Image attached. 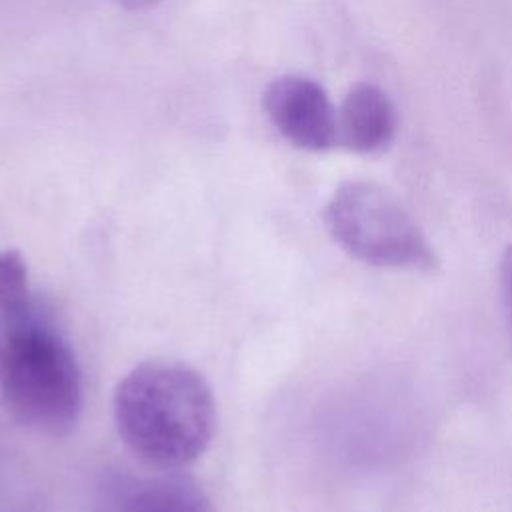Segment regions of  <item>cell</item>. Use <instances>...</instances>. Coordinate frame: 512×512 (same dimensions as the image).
<instances>
[{"instance_id": "6da1fadb", "label": "cell", "mask_w": 512, "mask_h": 512, "mask_svg": "<svg viewBox=\"0 0 512 512\" xmlns=\"http://www.w3.org/2000/svg\"><path fill=\"white\" fill-rule=\"evenodd\" d=\"M114 424L142 464L172 472L196 462L216 430V402L204 376L174 360L134 366L116 386Z\"/></svg>"}, {"instance_id": "7a4b0ae2", "label": "cell", "mask_w": 512, "mask_h": 512, "mask_svg": "<svg viewBox=\"0 0 512 512\" xmlns=\"http://www.w3.org/2000/svg\"><path fill=\"white\" fill-rule=\"evenodd\" d=\"M0 398L22 426L68 434L82 412L76 354L36 300L0 318Z\"/></svg>"}, {"instance_id": "3957f363", "label": "cell", "mask_w": 512, "mask_h": 512, "mask_svg": "<svg viewBox=\"0 0 512 512\" xmlns=\"http://www.w3.org/2000/svg\"><path fill=\"white\" fill-rule=\"evenodd\" d=\"M324 224L334 242L364 264L424 272L438 264L412 214L390 190L374 182L340 184L324 208Z\"/></svg>"}, {"instance_id": "277c9868", "label": "cell", "mask_w": 512, "mask_h": 512, "mask_svg": "<svg viewBox=\"0 0 512 512\" xmlns=\"http://www.w3.org/2000/svg\"><path fill=\"white\" fill-rule=\"evenodd\" d=\"M262 104L274 128L296 148L322 152L338 144V110L318 82L296 74L274 78Z\"/></svg>"}, {"instance_id": "5b68a950", "label": "cell", "mask_w": 512, "mask_h": 512, "mask_svg": "<svg viewBox=\"0 0 512 512\" xmlns=\"http://www.w3.org/2000/svg\"><path fill=\"white\" fill-rule=\"evenodd\" d=\"M396 132L390 98L374 84H356L338 110V144L360 154L384 150Z\"/></svg>"}, {"instance_id": "8992f818", "label": "cell", "mask_w": 512, "mask_h": 512, "mask_svg": "<svg viewBox=\"0 0 512 512\" xmlns=\"http://www.w3.org/2000/svg\"><path fill=\"white\" fill-rule=\"evenodd\" d=\"M118 512H214L204 492L180 476L158 478L136 486Z\"/></svg>"}, {"instance_id": "52a82bcc", "label": "cell", "mask_w": 512, "mask_h": 512, "mask_svg": "<svg viewBox=\"0 0 512 512\" xmlns=\"http://www.w3.org/2000/svg\"><path fill=\"white\" fill-rule=\"evenodd\" d=\"M34 302L28 266L20 250H0V318L16 314Z\"/></svg>"}, {"instance_id": "ba28073f", "label": "cell", "mask_w": 512, "mask_h": 512, "mask_svg": "<svg viewBox=\"0 0 512 512\" xmlns=\"http://www.w3.org/2000/svg\"><path fill=\"white\" fill-rule=\"evenodd\" d=\"M114 2L124 6V8H128V10H146V8L154 6V4H158L160 0H114Z\"/></svg>"}]
</instances>
